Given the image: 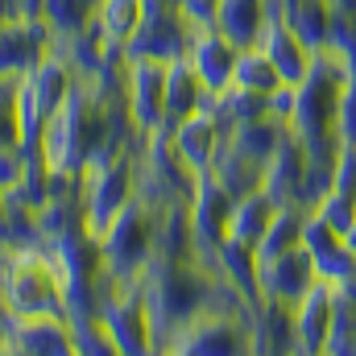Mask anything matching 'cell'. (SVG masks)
<instances>
[{
    "instance_id": "cell-1",
    "label": "cell",
    "mask_w": 356,
    "mask_h": 356,
    "mask_svg": "<svg viewBox=\"0 0 356 356\" xmlns=\"http://www.w3.org/2000/svg\"><path fill=\"white\" fill-rule=\"evenodd\" d=\"M344 88H348V71L340 67V58L332 50H319L315 67L294 88V116L286 124V133L298 137V145L307 149L311 170L327 175V182H332V162H336V149H340V99H344Z\"/></svg>"
},
{
    "instance_id": "cell-2",
    "label": "cell",
    "mask_w": 356,
    "mask_h": 356,
    "mask_svg": "<svg viewBox=\"0 0 356 356\" xmlns=\"http://www.w3.org/2000/svg\"><path fill=\"white\" fill-rule=\"evenodd\" d=\"M137 286H141V298L149 307L154 340H158V353H162L175 332H182L199 311L211 307V298L220 290V277L207 261L186 257V261H154L141 273Z\"/></svg>"
},
{
    "instance_id": "cell-3",
    "label": "cell",
    "mask_w": 356,
    "mask_h": 356,
    "mask_svg": "<svg viewBox=\"0 0 356 356\" xmlns=\"http://www.w3.org/2000/svg\"><path fill=\"white\" fill-rule=\"evenodd\" d=\"M0 298L17 319H38V315H67V290L54 257L42 249H17L8 253Z\"/></svg>"
},
{
    "instance_id": "cell-4",
    "label": "cell",
    "mask_w": 356,
    "mask_h": 356,
    "mask_svg": "<svg viewBox=\"0 0 356 356\" xmlns=\"http://www.w3.org/2000/svg\"><path fill=\"white\" fill-rule=\"evenodd\" d=\"M99 253H104V269L116 282H124V286L141 282V273L158 257V211H154V203H145L137 195L99 236Z\"/></svg>"
},
{
    "instance_id": "cell-5",
    "label": "cell",
    "mask_w": 356,
    "mask_h": 356,
    "mask_svg": "<svg viewBox=\"0 0 356 356\" xmlns=\"http://www.w3.org/2000/svg\"><path fill=\"white\" fill-rule=\"evenodd\" d=\"M137 199V154H120L108 166L83 175V228L104 236L108 224Z\"/></svg>"
},
{
    "instance_id": "cell-6",
    "label": "cell",
    "mask_w": 356,
    "mask_h": 356,
    "mask_svg": "<svg viewBox=\"0 0 356 356\" xmlns=\"http://www.w3.org/2000/svg\"><path fill=\"white\" fill-rule=\"evenodd\" d=\"M95 315L104 319L112 344H116V356H145L158 353V340H154V319H149V307L141 298V286H124L108 298H99Z\"/></svg>"
},
{
    "instance_id": "cell-7",
    "label": "cell",
    "mask_w": 356,
    "mask_h": 356,
    "mask_svg": "<svg viewBox=\"0 0 356 356\" xmlns=\"http://www.w3.org/2000/svg\"><path fill=\"white\" fill-rule=\"evenodd\" d=\"M166 67L154 58H124V112L141 137L166 124Z\"/></svg>"
},
{
    "instance_id": "cell-8",
    "label": "cell",
    "mask_w": 356,
    "mask_h": 356,
    "mask_svg": "<svg viewBox=\"0 0 356 356\" xmlns=\"http://www.w3.org/2000/svg\"><path fill=\"white\" fill-rule=\"evenodd\" d=\"M232 195L216 182V175H199L195 191L186 199V216H191V232H195V257L211 266L216 249L228 236V216H232Z\"/></svg>"
},
{
    "instance_id": "cell-9",
    "label": "cell",
    "mask_w": 356,
    "mask_h": 356,
    "mask_svg": "<svg viewBox=\"0 0 356 356\" xmlns=\"http://www.w3.org/2000/svg\"><path fill=\"white\" fill-rule=\"evenodd\" d=\"M191 38H195L191 21L178 13V4H166V8H154V13H145V17H141L137 33L124 42V58L175 63V58H186Z\"/></svg>"
},
{
    "instance_id": "cell-10",
    "label": "cell",
    "mask_w": 356,
    "mask_h": 356,
    "mask_svg": "<svg viewBox=\"0 0 356 356\" xmlns=\"http://www.w3.org/2000/svg\"><path fill=\"white\" fill-rule=\"evenodd\" d=\"M166 133H170V149L178 154V162L191 175H211V166H216V158H220V149L228 141V129L220 124L216 104L195 112V116H186V120H178V124H170Z\"/></svg>"
},
{
    "instance_id": "cell-11",
    "label": "cell",
    "mask_w": 356,
    "mask_h": 356,
    "mask_svg": "<svg viewBox=\"0 0 356 356\" xmlns=\"http://www.w3.org/2000/svg\"><path fill=\"white\" fill-rule=\"evenodd\" d=\"M54 50V33L42 17H13L0 21V75H25Z\"/></svg>"
},
{
    "instance_id": "cell-12",
    "label": "cell",
    "mask_w": 356,
    "mask_h": 356,
    "mask_svg": "<svg viewBox=\"0 0 356 356\" xmlns=\"http://www.w3.org/2000/svg\"><path fill=\"white\" fill-rule=\"evenodd\" d=\"M332 315H336V286L315 282L294 302V356H327Z\"/></svg>"
},
{
    "instance_id": "cell-13",
    "label": "cell",
    "mask_w": 356,
    "mask_h": 356,
    "mask_svg": "<svg viewBox=\"0 0 356 356\" xmlns=\"http://www.w3.org/2000/svg\"><path fill=\"white\" fill-rule=\"evenodd\" d=\"M236 54H241V46L228 42L216 25L195 29V38H191V46H186V63H191V71L199 75L203 91H211V95H220V91L232 88Z\"/></svg>"
},
{
    "instance_id": "cell-14",
    "label": "cell",
    "mask_w": 356,
    "mask_h": 356,
    "mask_svg": "<svg viewBox=\"0 0 356 356\" xmlns=\"http://www.w3.org/2000/svg\"><path fill=\"white\" fill-rule=\"evenodd\" d=\"M0 353L17 356H75L71 319L67 315H38V319H13Z\"/></svg>"
},
{
    "instance_id": "cell-15",
    "label": "cell",
    "mask_w": 356,
    "mask_h": 356,
    "mask_svg": "<svg viewBox=\"0 0 356 356\" xmlns=\"http://www.w3.org/2000/svg\"><path fill=\"white\" fill-rule=\"evenodd\" d=\"M266 191L277 203H298L311 207V166H307V149L298 145V137L286 133V141L277 145V154L266 166Z\"/></svg>"
},
{
    "instance_id": "cell-16",
    "label": "cell",
    "mask_w": 356,
    "mask_h": 356,
    "mask_svg": "<svg viewBox=\"0 0 356 356\" xmlns=\"http://www.w3.org/2000/svg\"><path fill=\"white\" fill-rule=\"evenodd\" d=\"M257 282H261V298H273V302L294 307V302H298L315 282H319V273H315L311 253L298 245V249L282 253L277 261H269V266L257 269Z\"/></svg>"
},
{
    "instance_id": "cell-17",
    "label": "cell",
    "mask_w": 356,
    "mask_h": 356,
    "mask_svg": "<svg viewBox=\"0 0 356 356\" xmlns=\"http://www.w3.org/2000/svg\"><path fill=\"white\" fill-rule=\"evenodd\" d=\"M302 249L311 253L319 282L340 286V282H348L356 273V257L348 253L344 236H340L336 228H327V224H323L319 216H311V211H307V224H302Z\"/></svg>"
},
{
    "instance_id": "cell-18",
    "label": "cell",
    "mask_w": 356,
    "mask_h": 356,
    "mask_svg": "<svg viewBox=\"0 0 356 356\" xmlns=\"http://www.w3.org/2000/svg\"><path fill=\"white\" fill-rule=\"evenodd\" d=\"M273 17H282V0H220L216 29L245 50V46L261 42V33Z\"/></svg>"
},
{
    "instance_id": "cell-19",
    "label": "cell",
    "mask_w": 356,
    "mask_h": 356,
    "mask_svg": "<svg viewBox=\"0 0 356 356\" xmlns=\"http://www.w3.org/2000/svg\"><path fill=\"white\" fill-rule=\"evenodd\" d=\"M261 50L269 54V63L277 67V75H282V83H290V88H298L302 79H307V71L315 67V50L282 21V17H273L266 25V33H261V42H257Z\"/></svg>"
},
{
    "instance_id": "cell-20",
    "label": "cell",
    "mask_w": 356,
    "mask_h": 356,
    "mask_svg": "<svg viewBox=\"0 0 356 356\" xmlns=\"http://www.w3.org/2000/svg\"><path fill=\"white\" fill-rule=\"evenodd\" d=\"M249 332H253V353H294V307L273 302V298H257L249 307Z\"/></svg>"
},
{
    "instance_id": "cell-21",
    "label": "cell",
    "mask_w": 356,
    "mask_h": 356,
    "mask_svg": "<svg viewBox=\"0 0 356 356\" xmlns=\"http://www.w3.org/2000/svg\"><path fill=\"white\" fill-rule=\"evenodd\" d=\"M211 269L224 286H232L245 302H257L261 298V282H257V253L253 245H241V241H224L211 257Z\"/></svg>"
},
{
    "instance_id": "cell-22",
    "label": "cell",
    "mask_w": 356,
    "mask_h": 356,
    "mask_svg": "<svg viewBox=\"0 0 356 356\" xmlns=\"http://www.w3.org/2000/svg\"><path fill=\"white\" fill-rule=\"evenodd\" d=\"M307 211H311V207H298V203H282V207L273 211L266 236L253 245V253H257V269L269 266V261H277L282 253H290V249H298V245H302V224H307Z\"/></svg>"
},
{
    "instance_id": "cell-23",
    "label": "cell",
    "mask_w": 356,
    "mask_h": 356,
    "mask_svg": "<svg viewBox=\"0 0 356 356\" xmlns=\"http://www.w3.org/2000/svg\"><path fill=\"white\" fill-rule=\"evenodd\" d=\"M277 207H282V203L269 195L266 186L241 195V199L232 203V216H228V236L241 241V245H257V241L266 236V228H269V220H273ZM228 236H224V241H228Z\"/></svg>"
},
{
    "instance_id": "cell-24",
    "label": "cell",
    "mask_w": 356,
    "mask_h": 356,
    "mask_svg": "<svg viewBox=\"0 0 356 356\" xmlns=\"http://www.w3.org/2000/svg\"><path fill=\"white\" fill-rule=\"evenodd\" d=\"M207 95H211V91H203L199 75L191 71V63H186V58H175V63L166 67V124H162V129H170L178 120L203 112V99H207Z\"/></svg>"
},
{
    "instance_id": "cell-25",
    "label": "cell",
    "mask_w": 356,
    "mask_h": 356,
    "mask_svg": "<svg viewBox=\"0 0 356 356\" xmlns=\"http://www.w3.org/2000/svg\"><path fill=\"white\" fill-rule=\"evenodd\" d=\"M286 141V129L273 120V116H261V120H245L236 129H228V149H236L241 158L257 162V166H269V158L277 154V145Z\"/></svg>"
},
{
    "instance_id": "cell-26",
    "label": "cell",
    "mask_w": 356,
    "mask_h": 356,
    "mask_svg": "<svg viewBox=\"0 0 356 356\" xmlns=\"http://www.w3.org/2000/svg\"><path fill=\"white\" fill-rule=\"evenodd\" d=\"M211 175L216 182L232 195V199H241V195H249V191H261L266 186V166H257V162H249V158H241L236 149H220V158H216V166H211Z\"/></svg>"
},
{
    "instance_id": "cell-27",
    "label": "cell",
    "mask_w": 356,
    "mask_h": 356,
    "mask_svg": "<svg viewBox=\"0 0 356 356\" xmlns=\"http://www.w3.org/2000/svg\"><path fill=\"white\" fill-rule=\"evenodd\" d=\"M145 17V0H99L95 4V25L112 46H124Z\"/></svg>"
},
{
    "instance_id": "cell-28",
    "label": "cell",
    "mask_w": 356,
    "mask_h": 356,
    "mask_svg": "<svg viewBox=\"0 0 356 356\" xmlns=\"http://www.w3.org/2000/svg\"><path fill=\"white\" fill-rule=\"evenodd\" d=\"M232 88L257 91V95H273V91L282 88V75H277V67L269 63V54L261 50V46H245V50L236 54Z\"/></svg>"
},
{
    "instance_id": "cell-29",
    "label": "cell",
    "mask_w": 356,
    "mask_h": 356,
    "mask_svg": "<svg viewBox=\"0 0 356 356\" xmlns=\"http://www.w3.org/2000/svg\"><path fill=\"white\" fill-rule=\"evenodd\" d=\"M95 4L99 0H42V21L54 38H75L88 25H95Z\"/></svg>"
},
{
    "instance_id": "cell-30",
    "label": "cell",
    "mask_w": 356,
    "mask_h": 356,
    "mask_svg": "<svg viewBox=\"0 0 356 356\" xmlns=\"http://www.w3.org/2000/svg\"><path fill=\"white\" fill-rule=\"evenodd\" d=\"M71 340H75V356H116V344L95 311L71 315Z\"/></svg>"
},
{
    "instance_id": "cell-31",
    "label": "cell",
    "mask_w": 356,
    "mask_h": 356,
    "mask_svg": "<svg viewBox=\"0 0 356 356\" xmlns=\"http://www.w3.org/2000/svg\"><path fill=\"white\" fill-rule=\"evenodd\" d=\"M17 75H0V149L21 145L25 124H21V99H17Z\"/></svg>"
},
{
    "instance_id": "cell-32",
    "label": "cell",
    "mask_w": 356,
    "mask_h": 356,
    "mask_svg": "<svg viewBox=\"0 0 356 356\" xmlns=\"http://www.w3.org/2000/svg\"><path fill=\"white\" fill-rule=\"evenodd\" d=\"M311 216H319L327 228L344 232V228H348V224L356 220V199H353V195H340V191H323V195L315 199Z\"/></svg>"
},
{
    "instance_id": "cell-33",
    "label": "cell",
    "mask_w": 356,
    "mask_h": 356,
    "mask_svg": "<svg viewBox=\"0 0 356 356\" xmlns=\"http://www.w3.org/2000/svg\"><path fill=\"white\" fill-rule=\"evenodd\" d=\"M29 154L21 149V145H8V149H0V195H13L21 182H25V175H29Z\"/></svg>"
},
{
    "instance_id": "cell-34",
    "label": "cell",
    "mask_w": 356,
    "mask_h": 356,
    "mask_svg": "<svg viewBox=\"0 0 356 356\" xmlns=\"http://www.w3.org/2000/svg\"><path fill=\"white\" fill-rule=\"evenodd\" d=\"M216 8H220V0H178V13L191 21V29L216 25Z\"/></svg>"
},
{
    "instance_id": "cell-35",
    "label": "cell",
    "mask_w": 356,
    "mask_h": 356,
    "mask_svg": "<svg viewBox=\"0 0 356 356\" xmlns=\"http://www.w3.org/2000/svg\"><path fill=\"white\" fill-rule=\"evenodd\" d=\"M269 116H273L282 129L290 124V116H294V88H290V83H282V88L269 95Z\"/></svg>"
},
{
    "instance_id": "cell-36",
    "label": "cell",
    "mask_w": 356,
    "mask_h": 356,
    "mask_svg": "<svg viewBox=\"0 0 356 356\" xmlns=\"http://www.w3.org/2000/svg\"><path fill=\"white\" fill-rule=\"evenodd\" d=\"M13 17H25L21 0H0V21H13Z\"/></svg>"
},
{
    "instance_id": "cell-37",
    "label": "cell",
    "mask_w": 356,
    "mask_h": 356,
    "mask_svg": "<svg viewBox=\"0 0 356 356\" xmlns=\"http://www.w3.org/2000/svg\"><path fill=\"white\" fill-rule=\"evenodd\" d=\"M332 4V13H348V17H356V0H327Z\"/></svg>"
},
{
    "instance_id": "cell-38",
    "label": "cell",
    "mask_w": 356,
    "mask_h": 356,
    "mask_svg": "<svg viewBox=\"0 0 356 356\" xmlns=\"http://www.w3.org/2000/svg\"><path fill=\"white\" fill-rule=\"evenodd\" d=\"M340 236H344V245H348V253L356 257V220L348 224V228H344V232H340Z\"/></svg>"
}]
</instances>
